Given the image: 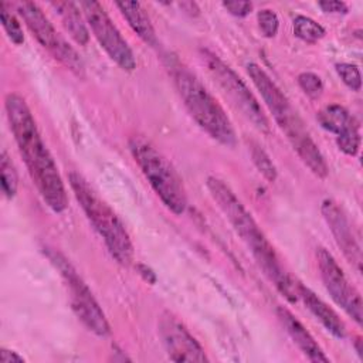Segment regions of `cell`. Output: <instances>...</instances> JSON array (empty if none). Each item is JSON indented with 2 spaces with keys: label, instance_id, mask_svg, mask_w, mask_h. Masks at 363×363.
<instances>
[{
  "label": "cell",
  "instance_id": "cell-25",
  "mask_svg": "<svg viewBox=\"0 0 363 363\" xmlns=\"http://www.w3.org/2000/svg\"><path fill=\"white\" fill-rule=\"evenodd\" d=\"M257 21H258V27H259L264 37L272 38V37L277 35L278 28H279V20H278V16L274 10L261 9L257 13Z\"/></svg>",
  "mask_w": 363,
  "mask_h": 363
},
{
  "label": "cell",
  "instance_id": "cell-28",
  "mask_svg": "<svg viewBox=\"0 0 363 363\" xmlns=\"http://www.w3.org/2000/svg\"><path fill=\"white\" fill-rule=\"evenodd\" d=\"M318 6L320 7L322 11L330 13V14H346L347 13V6L343 1L326 0V1H319Z\"/></svg>",
  "mask_w": 363,
  "mask_h": 363
},
{
  "label": "cell",
  "instance_id": "cell-19",
  "mask_svg": "<svg viewBox=\"0 0 363 363\" xmlns=\"http://www.w3.org/2000/svg\"><path fill=\"white\" fill-rule=\"evenodd\" d=\"M292 30L299 40L309 44L316 43L325 35V28L320 24H318L315 20L306 16H296L294 18Z\"/></svg>",
  "mask_w": 363,
  "mask_h": 363
},
{
  "label": "cell",
  "instance_id": "cell-11",
  "mask_svg": "<svg viewBox=\"0 0 363 363\" xmlns=\"http://www.w3.org/2000/svg\"><path fill=\"white\" fill-rule=\"evenodd\" d=\"M316 262L320 279L333 302L340 306L346 312V315H349L357 325H362V298L356 288L349 282L333 255L326 248L319 247L316 250Z\"/></svg>",
  "mask_w": 363,
  "mask_h": 363
},
{
  "label": "cell",
  "instance_id": "cell-16",
  "mask_svg": "<svg viewBox=\"0 0 363 363\" xmlns=\"http://www.w3.org/2000/svg\"><path fill=\"white\" fill-rule=\"evenodd\" d=\"M115 6L119 9L123 18L128 21L130 28L139 35L142 41H145L150 47L157 45L156 31L152 26L149 16L146 14L145 9L139 1H118Z\"/></svg>",
  "mask_w": 363,
  "mask_h": 363
},
{
  "label": "cell",
  "instance_id": "cell-1",
  "mask_svg": "<svg viewBox=\"0 0 363 363\" xmlns=\"http://www.w3.org/2000/svg\"><path fill=\"white\" fill-rule=\"evenodd\" d=\"M4 108L20 156L33 183L44 203L54 213H62L68 207L67 190L27 102L18 94L10 92L6 95Z\"/></svg>",
  "mask_w": 363,
  "mask_h": 363
},
{
  "label": "cell",
  "instance_id": "cell-20",
  "mask_svg": "<svg viewBox=\"0 0 363 363\" xmlns=\"http://www.w3.org/2000/svg\"><path fill=\"white\" fill-rule=\"evenodd\" d=\"M0 173H1V190L7 199H13L18 189V174L14 163L3 150L0 156Z\"/></svg>",
  "mask_w": 363,
  "mask_h": 363
},
{
  "label": "cell",
  "instance_id": "cell-30",
  "mask_svg": "<svg viewBox=\"0 0 363 363\" xmlns=\"http://www.w3.org/2000/svg\"><path fill=\"white\" fill-rule=\"evenodd\" d=\"M138 268H139V274L143 275V278L149 284H155L156 282V275H155V272L150 268H147L146 265H138Z\"/></svg>",
  "mask_w": 363,
  "mask_h": 363
},
{
  "label": "cell",
  "instance_id": "cell-26",
  "mask_svg": "<svg viewBox=\"0 0 363 363\" xmlns=\"http://www.w3.org/2000/svg\"><path fill=\"white\" fill-rule=\"evenodd\" d=\"M337 147L347 156H356L360 147V132L359 128H353L339 136H336Z\"/></svg>",
  "mask_w": 363,
  "mask_h": 363
},
{
  "label": "cell",
  "instance_id": "cell-12",
  "mask_svg": "<svg viewBox=\"0 0 363 363\" xmlns=\"http://www.w3.org/2000/svg\"><path fill=\"white\" fill-rule=\"evenodd\" d=\"M157 330L170 360L197 363L208 362L203 346L172 312L164 311L160 315Z\"/></svg>",
  "mask_w": 363,
  "mask_h": 363
},
{
  "label": "cell",
  "instance_id": "cell-17",
  "mask_svg": "<svg viewBox=\"0 0 363 363\" xmlns=\"http://www.w3.org/2000/svg\"><path fill=\"white\" fill-rule=\"evenodd\" d=\"M50 6L60 16L65 30L79 44L85 45L89 40V31L85 24V17L81 14V9L74 1H52Z\"/></svg>",
  "mask_w": 363,
  "mask_h": 363
},
{
  "label": "cell",
  "instance_id": "cell-31",
  "mask_svg": "<svg viewBox=\"0 0 363 363\" xmlns=\"http://www.w3.org/2000/svg\"><path fill=\"white\" fill-rule=\"evenodd\" d=\"M354 347H356V352H357V354L360 356V357H363V349H362V337H356V340H354Z\"/></svg>",
  "mask_w": 363,
  "mask_h": 363
},
{
  "label": "cell",
  "instance_id": "cell-6",
  "mask_svg": "<svg viewBox=\"0 0 363 363\" xmlns=\"http://www.w3.org/2000/svg\"><path fill=\"white\" fill-rule=\"evenodd\" d=\"M247 72L294 150L299 152L312 143L313 139L311 138L303 121L271 77L255 62L247 64Z\"/></svg>",
  "mask_w": 363,
  "mask_h": 363
},
{
  "label": "cell",
  "instance_id": "cell-18",
  "mask_svg": "<svg viewBox=\"0 0 363 363\" xmlns=\"http://www.w3.org/2000/svg\"><path fill=\"white\" fill-rule=\"evenodd\" d=\"M318 121L323 129L335 133L336 136L353 129L359 128L354 118L349 113V111L342 105H328L318 113Z\"/></svg>",
  "mask_w": 363,
  "mask_h": 363
},
{
  "label": "cell",
  "instance_id": "cell-29",
  "mask_svg": "<svg viewBox=\"0 0 363 363\" xmlns=\"http://www.w3.org/2000/svg\"><path fill=\"white\" fill-rule=\"evenodd\" d=\"M0 362L1 363H14V362H24V357L20 356L17 352L1 349L0 350Z\"/></svg>",
  "mask_w": 363,
  "mask_h": 363
},
{
  "label": "cell",
  "instance_id": "cell-4",
  "mask_svg": "<svg viewBox=\"0 0 363 363\" xmlns=\"http://www.w3.org/2000/svg\"><path fill=\"white\" fill-rule=\"evenodd\" d=\"M68 180L77 201L104 240L112 258L123 267L130 265L133 261V244L122 220L79 173L71 172Z\"/></svg>",
  "mask_w": 363,
  "mask_h": 363
},
{
  "label": "cell",
  "instance_id": "cell-7",
  "mask_svg": "<svg viewBox=\"0 0 363 363\" xmlns=\"http://www.w3.org/2000/svg\"><path fill=\"white\" fill-rule=\"evenodd\" d=\"M45 254L55 269L62 277L65 286L68 289V296L71 302V308L77 318L84 323V326L95 333L96 336H108L111 333L109 322L101 309L99 303L94 298L91 289L77 272L74 265L64 257L61 252L52 248H47Z\"/></svg>",
  "mask_w": 363,
  "mask_h": 363
},
{
  "label": "cell",
  "instance_id": "cell-15",
  "mask_svg": "<svg viewBox=\"0 0 363 363\" xmlns=\"http://www.w3.org/2000/svg\"><path fill=\"white\" fill-rule=\"evenodd\" d=\"M296 296L303 302L306 309L322 323V326L337 339L346 336V326L340 316L323 302L313 291L301 282H296Z\"/></svg>",
  "mask_w": 363,
  "mask_h": 363
},
{
  "label": "cell",
  "instance_id": "cell-22",
  "mask_svg": "<svg viewBox=\"0 0 363 363\" xmlns=\"http://www.w3.org/2000/svg\"><path fill=\"white\" fill-rule=\"evenodd\" d=\"M0 20H1V26H3L7 37L11 40V43H14L16 45L23 44L24 43L23 28H21L18 20L16 18V16L7 10L6 3H1V6H0Z\"/></svg>",
  "mask_w": 363,
  "mask_h": 363
},
{
  "label": "cell",
  "instance_id": "cell-21",
  "mask_svg": "<svg viewBox=\"0 0 363 363\" xmlns=\"http://www.w3.org/2000/svg\"><path fill=\"white\" fill-rule=\"evenodd\" d=\"M250 152H251V157L252 162L255 164V167L259 170V173L268 180V182H275L277 179V167L274 164V162L271 160V157L268 156V153L257 143H252L250 146Z\"/></svg>",
  "mask_w": 363,
  "mask_h": 363
},
{
  "label": "cell",
  "instance_id": "cell-23",
  "mask_svg": "<svg viewBox=\"0 0 363 363\" xmlns=\"http://www.w3.org/2000/svg\"><path fill=\"white\" fill-rule=\"evenodd\" d=\"M337 75L343 81V84L352 91H360L362 88V77L357 65L349 62H339L335 65Z\"/></svg>",
  "mask_w": 363,
  "mask_h": 363
},
{
  "label": "cell",
  "instance_id": "cell-24",
  "mask_svg": "<svg viewBox=\"0 0 363 363\" xmlns=\"http://www.w3.org/2000/svg\"><path fill=\"white\" fill-rule=\"evenodd\" d=\"M298 85L312 99L319 98L323 92V82L320 77L316 75L315 72H309V71L301 72L298 75Z\"/></svg>",
  "mask_w": 363,
  "mask_h": 363
},
{
  "label": "cell",
  "instance_id": "cell-14",
  "mask_svg": "<svg viewBox=\"0 0 363 363\" xmlns=\"http://www.w3.org/2000/svg\"><path fill=\"white\" fill-rule=\"evenodd\" d=\"M277 316L281 322L282 328L286 330L292 342L299 347V350L315 363L323 362L328 363L329 357L323 353L322 347L318 345V342L313 339V336L306 330V328L294 316L291 311H288L284 306L277 308Z\"/></svg>",
  "mask_w": 363,
  "mask_h": 363
},
{
  "label": "cell",
  "instance_id": "cell-8",
  "mask_svg": "<svg viewBox=\"0 0 363 363\" xmlns=\"http://www.w3.org/2000/svg\"><path fill=\"white\" fill-rule=\"evenodd\" d=\"M200 57L231 104L252 123L255 129L262 133H268V118L264 113L258 99L250 91L242 78L214 52L208 50H200Z\"/></svg>",
  "mask_w": 363,
  "mask_h": 363
},
{
  "label": "cell",
  "instance_id": "cell-3",
  "mask_svg": "<svg viewBox=\"0 0 363 363\" xmlns=\"http://www.w3.org/2000/svg\"><path fill=\"white\" fill-rule=\"evenodd\" d=\"M167 68L183 105L196 123L218 143L227 147L235 146L237 135L230 118L201 81L177 58L169 57Z\"/></svg>",
  "mask_w": 363,
  "mask_h": 363
},
{
  "label": "cell",
  "instance_id": "cell-27",
  "mask_svg": "<svg viewBox=\"0 0 363 363\" xmlns=\"http://www.w3.org/2000/svg\"><path fill=\"white\" fill-rule=\"evenodd\" d=\"M223 7L235 17H245L252 10L251 1H224Z\"/></svg>",
  "mask_w": 363,
  "mask_h": 363
},
{
  "label": "cell",
  "instance_id": "cell-9",
  "mask_svg": "<svg viewBox=\"0 0 363 363\" xmlns=\"http://www.w3.org/2000/svg\"><path fill=\"white\" fill-rule=\"evenodd\" d=\"M17 13L24 20L28 30L33 33L35 40L48 51L51 55L64 64L69 71L77 75L84 74V64L78 52L69 45V43L55 30L52 23L44 14L38 4L31 1H21L16 4Z\"/></svg>",
  "mask_w": 363,
  "mask_h": 363
},
{
  "label": "cell",
  "instance_id": "cell-13",
  "mask_svg": "<svg viewBox=\"0 0 363 363\" xmlns=\"http://www.w3.org/2000/svg\"><path fill=\"white\" fill-rule=\"evenodd\" d=\"M320 211L326 220L337 247L342 250L346 259L362 271V251L353 235L352 225L343 210L332 199H325L320 204Z\"/></svg>",
  "mask_w": 363,
  "mask_h": 363
},
{
  "label": "cell",
  "instance_id": "cell-5",
  "mask_svg": "<svg viewBox=\"0 0 363 363\" xmlns=\"http://www.w3.org/2000/svg\"><path fill=\"white\" fill-rule=\"evenodd\" d=\"M129 150L162 203L172 213L183 214L187 207V196L183 182L172 163L143 136H132L129 139Z\"/></svg>",
  "mask_w": 363,
  "mask_h": 363
},
{
  "label": "cell",
  "instance_id": "cell-10",
  "mask_svg": "<svg viewBox=\"0 0 363 363\" xmlns=\"http://www.w3.org/2000/svg\"><path fill=\"white\" fill-rule=\"evenodd\" d=\"M78 6L94 37L108 54V57L123 71H133L136 68L135 54L105 9L98 1L92 0L79 1Z\"/></svg>",
  "mask_w": 363,
  "mask_h": 363
},
{
  "label": "cell",
  "instance_id": "cell-2",
  "mask_svg": "<svg viewBox=\"0 0 363 363\" xmlns=\"http://www.w3.org/2000/svg\"><path fill=\"white\" fill-rule=\"evenodd\" d=\"M206 184L213 200L217 203L220 210L233 225L234 231L251 251L262 274L289 302H295L298 299L296 284L285 271L274 245L268 241L261 227L254 220L252 214L221 179L210 176L207 177Z\"/></svg>",
  "mask_w": 363,
  "mask_h": 363
}]
</instances>
